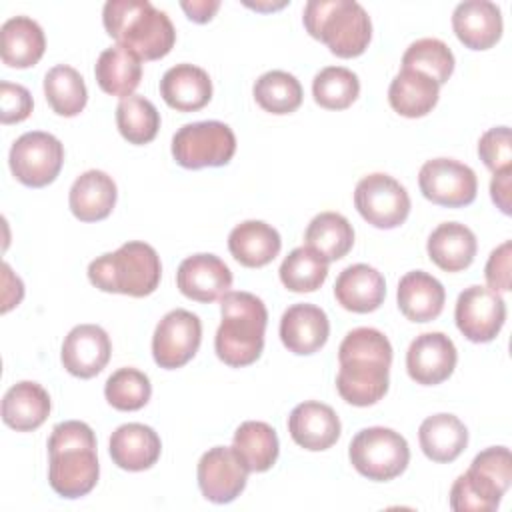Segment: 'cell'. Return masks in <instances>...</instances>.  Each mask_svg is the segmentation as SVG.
Instances as JSON below:
<instances>
[{
    "label": "cell",
    "instance_id": "6da1fadb",
    "mask_svg": "<svg viewBox=\"0 0 512 512\" xmlns=\"http://www.w3.org/2000/svg\"><path fill=\"white\" fill-rule=\"evenodd\" d=\"M336 390L352 406H372L384 398L390 382L392 344L376 328L350 330L338 348Z\"/></svg>",
    "mask_w": 512,
    "mask_h": 512
},
{
    "label": "cell",
    "instance_id": "7a4b0ae2",
    "mask_svg": "<svg viewBox=\"0 0 512 512\" xmlns=\"http://www.w3.org/2000/svg\"><path fill=\"white\" fill-rule=\"evenodd\" d=\"M48 482L62 498L86 496L98 482L96 436L86 422L66 420L48 438Z\"/></svg>",
    "mask_w": 512,
    "mask_h": 512
},
{
    "label": "cell",
    "instance_id": "3957f363",
    "mask_svg": "<svg viewBox=\"0 0 512 512\" xmlns=\"http://www.w3.org/2000/svg\"><path fill=\"white\" fill-rule=\"evenodd\" d=\"M102 22L108 36L140 60L164 58L176 42V30L166 12L148 0H108Z\"/></svg>",
    "mask_w": 512,
    "mask_h": 512
},
{
    "label": "cell",
    "instance_id": "277c9868",
    "mask_svg": "<svg viewBox=\"0 0 512 512\" xmlns=\"http://www.w3.org/2000/svg\"><path fill=\"white\" fill-rule=\"evenodd\" d=\"M222 322L214 336L216 356L232 366L242 368L256 362L264 350V332L268 310L252 292H228L220 298Z\"/></svg>",
    "mask_w": 512,
    "mask_h": 512
},
{
    "label": "cell",
    "instance_id": "5b68a950",
    "mask_svg": "<svg viewBox=\"0 0 512 512\" xmlns=\"http://www.w3.org/2000/svg\"><path fill=\"white\" fill-rule=\"evenodd\" d=\"M162 276L158 252L140 240H130L118 250L98 256L88 266V280L102 292L142 298L152 294Z\"/></svg>",
    "mask_w": 512,
    "mask_h": 512
},
{
    "label": "cell",
    "instance_id": "8992f818",
    "mask_svg": "<svg viewBox=\"0 0 512 512\" xmlns=\"http://www.w3.org/2000/svg\"><path fill=\"white\" fill-rule=\"evenodd\" d=\"M302 22L306 32L338 58L360 56L372 38L370 16L354 0H310Z\"/></svg>",
    "mask_w": 512,
    "mask_h": 512
},
{
    "label": "cell",
    "instance_id": "52a82bcc",
    "mask_svg": "<svg viewBox=\"0 0 512 512\" xmlns=\"http://www.w3.org/2000/svg\"><path fill=\"white\" fill-rule=\"evenodd\" d=\"M350 464L368 480L388 482L400 476L410 462L406 438L384 426L362 428L348 446Z\"/></svg>",
    "mask_w": 512,
    "mask_h": 512
},
{
    "label": "cell",
    "instance_id": "ba28073f",
    "mask_svg": "<svg viewBox=\"0 0 512 512\" xmlns=\"http://www.w3.org/2000/svg\"><path fill=\"white\" fill-rule=\"evenodd\" d=\"M236 152L232 128L218 120L184 124L172 136V156L188 170L226 166Z\"/></svg>",
    "mask_w": 512,
    "mask_h": 512
},
{
    "label": "cell",
    "instance_id": "9c48e42d",
    "mask_svg": "<svg viewBox=\"0 0 512 512\" xmlns=\"http://www.w3.org/2000/svg\"><path fill=\"white\" fill-rule=\"evenodd\" d=\"M10 170L14 178L30 188H42L56 180L64 164L62 142L48 132H26L10 148Z\"/></svg>",
    "mask_w": 512,
    "mask_h": 512
},
{
    "label": "cell",
    "instance_id": "30bf717a",
    "mask_svg": "<svg viewBox=\"0 0 512 512\" xmlns=\"http://www.w3.org/2000/svg\"><path fill=\"white\" fill-rule=\"evenodd\" d=\"M354 206L368 224L390 230L406 222L410 214V196L396 178L384 172H374L356 184Z\"/></svg>",
    "mask_w": 512,
    "mask_h": 512
},
{
    "label": "cell",
    "instance_id": "8fae6325",
    "mask_svg": "<svg viewBox=\"0 0 512 512\" xmlns=\"http://www.w3.org/2000/svg\"><path fill=\"white\" fill-rule=\"evenodd\" d=\"M418 186L426 200L446 208H460L474 202L478 180L474 170L458 160L432 158L422 164Z\"/></svg>",
    "mask_w": 512,
    "mask_h": 512
},
{
    "label": "cell",
    "instance_id": "7c38bea8",
    "mask_svg": "<svg viewBox=\"0 0 512 512\" xmlns=\"http://www.w3.org/2000/svg\"><path fill=\"white\" fill-rule=\"evenodd\" d=\"M202 342V322L184 308L170 310L152 336L154 362L164 370H176L188 364Z\"/></svg>",
    "mask_w": 512,
    "mask_h": 512
},
{
    "label": "cell",
    "instance_id": "4fadbf2b",
    "mask_svg": "<svg viewBox=\"0 0 512 512\" xmlns=\"http://www.w3.org/2000/svg\"><path fill=\"white\" fill-rule=\"evenodd\" d=\"M454 320L470 342H492L504 326L506 302L488 286H468L456 300Z\"/></svg>",
    "mask_w": 512,
    "mask_h": 512
},
{
    "label": "cell",
    "instance_id": "5bb4252c",
    "mask_svg": "<svg viewBox=\"0 0 512 512\" xmlns=\"http://www.w3.org/2000/svg\"><path fill=\"white\" fill-rule=\"evenodd\" d=\"M198 486L206 500L228 504L246 488L248 468L230 446H214L198 460Z\"/></svg>",
    "mask_w": 512,
    "mask_h": 512
},
{
    "label": "cell",
    "instance_id": "9a60e30c",
    "mask_svg": "<svg viewBox=\"0 0 512 512\" xmlns=\"http://www.w3.org/2000/svg\"><path fill=\"white\" fill-rule=\"evenodd\" d=\"M456 362V346L444 332H424L416 336L406 352L408 376L422 386H434L448 380Z\"/></svg>",
    "mask_w": 512,
    "mask_h": 512
},
{
    "label": "cell",
    "instance_id": "2e32d148",
    "mask_svg": "<svg viewBox=\"0 0 512 512\" xmlns=\"http://www.w3.org/2000/svg\"><path fill=\"white\" fill-rule=\"evenodd\" d=\"M110 354L112 344L104 328L96 324H78L64 338L60 360L72 376L92 378L104 370Z\"/></svg>",
    "mask_w": 512,
    "mask_h": 512
},
{
    "label": "cell",
    "instance_id": "e0dca14e",
    "mask_svg": "<svg viewBox=\"0 0 512 512\" xmlns=\"http://www.w3.org/2000/svg\"><path fill=\"white\" fill-rule=\"evenodd\" d=\"M176 286L186 298L208 304L230 292L232 272L214 254H194L180 262Z\"/></svg>",
    "mask_w": 512,
    "mask_h": 512
},
{
    "label": "cell",
    "instance_id": "ac0fdd59",
    "mask_svg": "<svg viewBox=\"0 0 512 512\" xmlns=\"http://www.w3.org/2000/svg\"><path fill=\"white\" fill-rule=\"evenodd\" d=\"M340 430V418L332 406L316 400H306L294 406L288 416V432L292 440L310 452H320L334 446L340 438Z\"/></svg>",
    "mask_w": 512,
    "mask_h": 512
},
{
    "label": "cell",
    "instance_id": "d6986e66",
    "mask_svg": "<svg viewBox=\"0 0 512 512\" xmlns=\"http://www.w3.org/2000/svg\"><path fill=\"white\" fill-rule=\"evenodd\" d=\"M330 334L326 312L316 304H292L280 318V340L298 356L318 352Z\"/></svg>",
    "mask_w": 512,
    "mask_h": 512
},
{
    "label": "cell",
    "instance_id": "ffe728a7",
    "mask_svg": "<svg viewBox=\"0 0 512 512\" xmlns=\"http://www.w3.org/2000/svg\"><path fill=\"white\" fill-rule=\"evenodd\" d=\"M456 38L470 50H488L502 36V12L490 0H466L452 12Z\"/></svg>",
    "mask_w": 512,
    "mask_h": 512
},
{
    "label": "cell",
    "instance_id": "44dd1931",
    "mask_svg": "<svg viewBox=\"0 0 512 512\" xmlns=\"http://www.w3.org/2000/svg\"><path fill=\"white\" fill-rule=\"evenodd\" d=\"M108 450L112 462L118 468L128 472H142L158 462L162 442L154 428L140 422H128L112 432Z\"/></svg>",
    "mask_w": 512,
    "mask_h": 512
},
{
    "label": "cell",
    "instance_id": "7402d4cb",
    "mask_svg": "<svg viewBox=\"0 0 512 512\" xmlns=\"http://www.w3.org/2000/svg\"><path fill=\"white\" fill-rule=\"evenodd\" d=\"M334 296L344 310L366 314L380 308L386 296L384 276L368 264L344 268L334 284Z\"/></svg>",
    "mask_w": 512,
    "mask_h": 512
},
{
    "label": "cell",
    "instance_id": "603a6c76",
    "mask_svg": "<svg viewBox=\"0 0 512 512\" xmlns=\"http://www.w3.org/2000/svg\"><path fill=\"white\" fill-rule=\"evenodd\" d=\"M160 96L178 112H196L212 98V80L194 64H176L160 80Z\"/></svg>",
    "mask_w": 512,
    "mask_h": 512
},
{
    "label": "cell",
    "instance_id": "cb8c5ba5",
    "mask_svg": "<svg viewBox=\"0 0 512 512\" xmlns=\"http://www.w3.org/2000/svg\"><path fill=\"white\" fill-rule=\"evenodd\" d=\"M398 308L410 322H430L440 316L446 300L444 286L424 270H412L398 282Z\"/></svg>",
    "mask_w": 512,
    "mask_h": 512
},
{
    "label": "cell",
    "instance_id": "d4e9b609",
    "mask_svg": "<svg viewBox=\"0 0 512 512\" xmlns=\"http://www.w3.org/2000/svg\"><path fill=\"white\" fill-rule=\"evenodd\" d=\"M116 196L118 190L112 176L102 170H88L74 180L68 204L80 222H98L110 216Z\"/></svg>",
    "mask_w": 512,
    "mask_h": 512
},
{
    "label": "cell",
    "instance_id": "484cf974",
    "mask_svg": "<svg viewBox=\"0 0 512 512\" xmlns=\"http://www.w3.org/2000/svg\"><path fill=\"white\" fill-rule=\"evenodd\" d=\"M282 248V238L276 228L262 220H246L232 228L228 250L236 262L246 268H262L270 264Z\"/></svg>",
    "mask_w": 512,
    "mask_h": 512
},
{
    "label": "cell",
    "instance_id": "4316f807",
    "mask_svg": "<svg viewBox=\"0 0 512 512\" xmlns=\"http://www.w3.org/2000/svg\"><path fill=\"white\" fill-rule=\"evenodd\" d=\"M48 392L32 380L10 386L2 398V420L16 432H32L42 426L50 414Z\"/></svg>",
    "mask_w": 512,
    "mask_h": 512
},
{
    "label": "cell",
    "instance_id": "83f0119b",
    "mask_svg": "<svg viewBox=\"0 0 512 512\" xmlns=\"http://www.w3.org/2000/svg\"><path fill=\"white\" fill-rule=\"evenodd\" d=\"M430 260L444 272H460L474 262L478 242L474 232L460 222H442L428 236Z\"/></svg>",
    "mask_w": 512,
    "mask_h": 512
},
{
    "label": "cell",
    "instance_id": "f1b7e54d",
    "mask_svg": "<svg viewBox=\"0 0 512 512\" xmlns=\"http://www.w3.org/2000/svg\"><path fill=\"white\" fill-rule=\"evenodd\" d=\"M46 38L40 24L28 16L8 18L0 28V56L10 68H30L44 56Z\"/></svg>",
    "mask_w": 512,
    "mask_h": 512
},
{
    "label": "cell",
    "instance_id": "f546056e",
    "mask_svg": "<svg viewBox=\"0 0 512 512\" xmlns=\"http://www.w3.org/2000/svg\"><path fill=\"white\" fill-rule=\"evenodd\" d=\"M440 86L426 74L402 68L388 88V102L394 112L406 118H422L436 106Z\"/></svg>",
    "mask_w": 512,
    "mask_h": 512
},
{
    "label": "cell",
    "instance_id": "4dcf8cb0",
    "mask_svg": "<svg viewBox=\"0 0 512 512\" xmlns=\"http://www.w3.org/2000/svg\"><path fill=\"white\" fill-rule=\"evenodd\" d=\"M420 448L432 462H452L456 460L466 444H468V430L462 420L454 414H434L428 416L418 430Z\"/></svg>",
    "mask_w": 512,
    "mask_h": 512
},
{
    "label": "cell",
    "instance_id": "1f68e13d",
    "mask_svg": "<svg viewBox=\"0 0 512 512\" xmlns=\"http://www.w3.org/2000/svg\"><path fill=\"white\" fill-rule=\"evenodd\" d=\"M98 86L110 94L126 98L130 96L142 78V60L128 48L116 44L106 48L94 66Z\"/></svg>",
    "mask_w": 512,
    "mask_h": 512
},
{
    "label": "cell",
    "instance_id": "d6a6232c",
    "mask_svg": "<svg viewBox=\"0 0 512 512\" xmlns=\"http://www.w3.org/2000/svg\"><path fill=\"white\" fill-rule=\"evenodd\" d=\"M232 448L248 468V472L270 470L280 452L276 430L260 420L242 422L232 438Z\"/></svg>",
    "mask_w": 512,
    "mask_h": 512
},
{
    "label": "cell",
    "instance_id": "836d02e7",
    "mask_svg": "<svg viewBox=\"0 0 512 512\" xmlns=\"http://www.w3.org/2000/svg\"><path fill=\"white\" fill-rule=\"evenodd\" d=\"M304 242L326 262H334L352 250L354 228L348 218L338 212H320L310 220L304 232Z\"/></svg>",
    "mask_w": 512,
    "mask_h": 512
},
{
    "label": "cell",
    "instance_id": "e575fe53",
    "mask_svg": "<svg viewBox=\"0 0 512 512\" xmlns=\"http://www.w3.org/2000/svg\"><path fill=\"white\" fill-rule=\"evenodd\" d=\"M44 96L58 116L80 114L88 100V90L80 72L68 64L50 68L44 76Z\"/></svg>",
    "mask_w": 512,
    "mask_h": 512
},
{
    "label": "cell",
    "instance_id": "d590c367",
    "mask_svg": "<svg viewBox=\"0 0 512 512\" xmlns=\"http://www.w3.org/2000/svg\"><path fill=\"white\" fill-rule=\"evenodd\" d=\"M258 106L270 114H290L302 104V86L298 78L284 70L264 72L252 88Z\"/></svg>",
    "mask_w": 512,
    "mask_h": 512
},
{
    "label": "cell",
    "instance_id": "8d00e7d4",
    "mask_svg": "<svg viewBox=\"0 0 512 512\" xmlns=\"http://www.w3.org/2000/svg\"><path fill=\"white\" fill-rule=\"evenodd\" d=\"M116 126L130 144H148L158 134L160 114L148 98L130 94L116 106Z\"/></svg>",
    "mask_w": 512,
    "mask_h": 512
},
{
    "label": "cell",
    "instance_id": "74e56055",
    "mask_svg": "<svg viewBox=\"0 0 512 512\" xmlns=\"http://www.w3.org/2000/svg\"><path fill=\"white\" fill-rule=\"evenodd\" d=\"M504 494L486 476L468 468L452 484L450 508L456 512H494Z\"/></svg>",
    "mask_w": 512,
    "mask_h": 512
},
{
    "label": "cell",
    "instance_id": "f35d334b",
    "mask_svg": "<svg viewBox=\"0 0 512 512\" xmlns=\"http://www.w3.org/2000/svg\"><path fill=\"white\" fill-rule=\"evenodd\" d=\"M280 280L290 292H314L328 276V262L308 246L294 248L280 264Z\"/></svg>",
    "mask_w": 512,
    "mask_h": 512
},
{
    "label": "cell",
    "instance_id": "ab89813d",
    "mask_svg": "<svg viewBox=\"0 0 512 512\" xmlns=\"http://www.w3.org/2000/svg\"><path fill=\"white\" fill-rule=\"evenodd\" d=\"M360 94L358 76L344 66H326L312 80V96L326 110H344Z\"/></svg>",
    "mask_w": 512,
    "mask_h": 512
},
{
    "label": "cell",
    "instance_id": "60d3db41",
    "mask_svg": "<svg viewBox=\"0 0 512 512\" xmlns=\"http://www.w3.org/2000/svg\"><path fill=\"white\" fill-rule=\"evenodd\" d=\"M402 68L418 70L440 86L448 82L454 72V54L438 38H420L406 48L402 56Z\"/></svg>",
    "mask_w": 512,
    "mask_h": 512
},
{
    "label": "cell",
    "instance_id": "b9f144b4",
    "mask_svg": "<svg viewBox=\"0 0 512 512\" xmlns=\"http://www.w3.org/2000/svg\"><path fill=\"white\" fill-rule=\"evenodd\" d=\"M104 396L112 408L134 412L148 404L152 396V384L150 378L136 368H118L108 376Z\"/></svg>",
    "mask_w": 512,
    "mask_h": 512
},
{
    "label": "cell",
    "instance_id": "7bdbcfd3",
    "mask_svg": "<svg viewBox=\"0 0 512 512\" xmlns=\"http://www.w3.org/2000/svg\"><path fill=\"white\" fill-rule=\"evenodd\" d=\"M478 156L484 162V166L492 172L512 168L510 128L496 126V128L486 130L478 140Z\"/></svg>",
    "mask_w": 512,
    "mask_h": 512
},
{
    "label": "cell",
    "instance_id": "ee69618b",
    "mask_svg": "<svg viewBox=\"0 0 512 512\" xmlns=\"http://www.w3.org/2000/svg\"><path fill=\"white\" fill-rule=\"evenodd\" d=\"M472 470L486 476L502 492L510 488L512 482V456L506 446H492L478 452L470 464Z\"/></svg>",
    "mask_w": 512,
    "mask_h": 512
},
{
    "label": "cell",
    "instance_id": "f6af8a7d",
    "mask_svg": "<svg viewBox=\"0 0 512 512\" xmlns=\"http://www.w3.org/2000/svg\"><path fill=\"white\" fill-rule=\"evenodd\" d=\"M32 96L22 84L0 82V120L2 124H16L30 116L32 112Z\"/></svg>",
    "mask_w": 512,
    "mask_h": 512
},
{
    "label": "cell",
    "instance_id": "bcb514c9",
    "mask_svg": "<svg viewBox=\"0 0 512 512\" xmlns=\"http://www.w3.org/2000/svg\"><path fill=\"white\" fill-rule=\"evenodd\" d=\"M510 256H512V242L506 240L490 252L484 268L488 288L498 294L510 290Z\"/></svg>",
    "mask_w": 512,
    "mask_h": 512
},
{
    "label": "cell",
    "instance_id": "7dc6e473",
    "mask_svg": "<svg viewBox=\"0 0 512 512\" xmlns=\"http://www.w3.org/2000/svg\"><path fill=\"white\" fill-rule=\"evenodd\" d=\"M510 180H512V168H506V170H500V172H494L492 176V182H490V196H492V202L504 212V214H510Z\"/></svg>",
    "mask_w": 512,
    "mask_h": 512
},
{
    "label": "cell",
    "instance_id": "c3c4849f",
    "mask_svg": "<svg viewBox=\"0 0 512 512\" xmlns=\"http://www.w3.org/2000/svg\"><path fill=\"white\" fill-rule=\"evenodd\" d=\"M180 6L192 22L204 24L214 18V14L220 8V2L218 0H192V2L184 0V2H180Z\"/></svg>",
    "mask_w": 512,
    "mask_h": 512
},
{
    "label": "cell",
    "instance_id": "681fc988",
    "mask_svg": "<svg viewBox=\"0 0 512 512\" xmlns=\"http://www.w3.org/2000/svg\"><path fill=\"white\" fill-rule=\"evenodd\" d=\"M250 8H256V10H274V8H282L286 6V2H278V4H248Z\"/></svg>",
    "mask_w": 512,
    "mask_h": 512
}]
</instances>
